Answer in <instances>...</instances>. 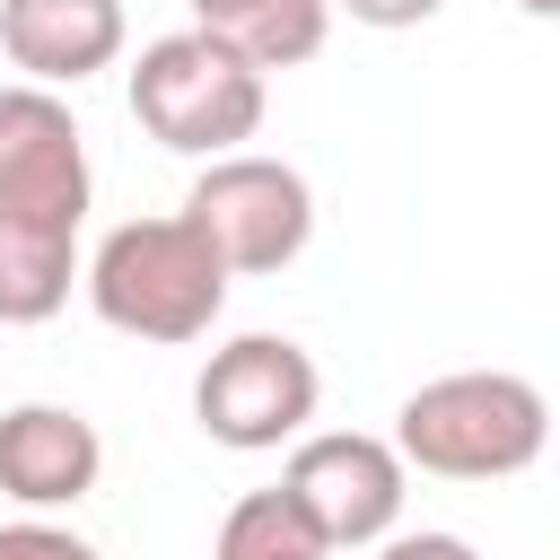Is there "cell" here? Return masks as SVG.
Listing matches in <instances>:
<instances>
[{
	"mask_svg": "<svg viewBox=\"0 0 560 560\" xmlns=\"http://www.w3.org/2000/svg\"><path fill=\"white\" fill-rule=\"evenodd\" d=\"M542 438H551V402L516 368L429 376L394 411V455L411 472H438V481H508L542 455Z\"/></svg>",
	"mask_w": 560,
	"mask_h": 560,
	"instance_id": "1",
	"label": "cell"
},
{
	"mask_svg": "<svg viewBox=\"0 0 560 560\" xmlns=\"http://www.w3.org/2000/svg\"><path fill=\"white\" fill-rule=\"evenodd\" d=\"M88 298L131 341H201L228 306V262L210 254V236L184 210L175 219H122L88 262Z\"/></svg>",
	"mask_w": 560,
	"mask_h": 560,
	"instance_id": "2",
	"label": "cell"
},
{
	"mask_svg": "<svg viewBox=\"0 0 560 560\" xmlns=\"http://www.w3.org/2000/svg\"><path fill=\"white\" fill-rule=\"evenodd\" d=\"M131 122L175 158H228L262 131V70L210 44L201 26L158 35L131 61Z\"/></svg>",
	"mask_w": 560,
	"mask_h": 560,
	"instance_id": "3",
	"label": "cell"
},
{
	"mask_svg": "<svg viewBox=\"0 0 560 560\" xmlns=\"http://www.w3.org/2000/svg\"><path fill=\"white\" fill-rule=\"evenodd\" d=\"M184 219L210 236V254L236 271H289L315 236V192L289 158H262V149H228L201 166V184L184 192Z\"/></svg>",
	"mask_w": 560,
	"mask_h": 560,
	"instance_id": "4",
	"label": "cell"
},
{
	"mask_svg": "<svg viewBox=\"0 0 560 560\" xmlns=\"http://www.w3.org/2000/svg\"><path fill=\"white\" fill-rule=\"evenodd\" d=\"M315 394H324V376L289 332H236L192 376V420L236 455H271L315 420Z\"/></svg>",
	"mask_w": 560,
	"mask_h": 560,
	"instance_id": "5",
	"label": "cell"
},
{
	"mask_svg": "<svg viewBox=\"0 0 560 560\" xmlns=\"http://www.w3.org/2000/svg\"><path fill=\"white\" fill-rule=\"evenodd\" d=\"M402 481H411V464L394 455V438L324 429V438H298V455H289V472H280V499L306 516V534H315L324 551H368V542L394 534Z\"/></svg>",
	"mask_w": 560,
	"mask_h": 560,
	"instance_id": "6",
	"label": "cell"
},
{
	"mask_svg": "<svg viewBox=\"0 0 560 560\" xmlns=\"http://www.w3.org/2000/svg\"><path fill=\"white\" fill-rule=\"evenodd\" d=\"M0 210L9 219H88V140L52 88H0Z\"/></svg>",
	"mask_w": 560,
	"mask_h": 560,
	"instance_id": "7",
	"label": "cell"
},
{
	"mask_svg": "<svg viewBox=\"0 0 560 560\" xmlns=\"http://www.w3.org/2000/svg\"><path fill=\"white\" fill-rule=\"evenodd\" d=\"M96 472H105V438L70 402L0 411V499H18V508H79L96 490Z\"/></svg>",
	"mask_w": 560,
	"mask_h": 560,
	"instance_id": "8",
	"label": "cell"
},
{
	"mask_svg": "<svg viewBox=\"0 0 560 560\" xmlns=\"http://www.w3.org/2000/svg\"><path fill=\"white\" fill-rule=\"evenodd\" d=\"M122 35H131L122 0H0V52L35 88H79L114 70Z\"/></svg>",
	"mask_w": 560,
	"mask_h": 560,
	"instance_id": "9",
	"label": "cell"
},
{
	"mask_svg": "<svg viewBox=\"0 0 560 560\" xmlns=\"http://www.w3.org/2000/svg\"><path fill=\"white\" fill-rule=\"evenodd\" d=\"M184 9H192V26L210 44H228L254 70H298L332 35V9L324 0H184Z\"/></svg>",
	"mask_w": 560,
	"mask_h": 560,
	"instance_id": "10",
	"label": "cell"
},
{
	"mask_svg": "<svg viewBox=\"0 0 560 560\" xmlns=\"http://www.w3.org/2000/svg\"><path fill=\"white\" fill-rule=\"evenodd\" d=\"M70 271H79V228L52 219H9L0 210V324H44L70 306Z\"/></svg>",
	"mask_w": 560,
	"mask_h": 560,
	"instance_id": "11",
	"label": "cell"
},
{
	"mask_svg": "<svg viewBox=\"0 0 560 560\" xmlns=\"http://www.w3.org/2000/svg\"><path fill=\"white\" fill-rule=\"evenodd\" d=\"M210 560H332V551L306 534V516H298L280 490H245V499L219 516Z\"/></svg>",
	"mask_w": 560,
	"mask_h": 560,
	"instance_id": "12",
	"label": "cell"
},
{
	"mask_svg": "<svg viewBox=\"0 0 560 560\" xmlns=\"http://www.w3.org/2000/svg\"><path fill=\"white\" fill-rule=\"evenodd\" d=\"M0 560H96L70 525H44V516H18V525H0Z\"/></svg>",
	"mask_w": 560,
	"mask_h": 560,
	"instance_id": "13",
	"label": "cell"
},
{
	"mask_svg": "<svg viewBox=\"0 0 560 560\" xmlns=\"http://www.w3.org/2000/svg\"><path fill=\"white\" fill-rule=\"evenodd\" d=\"M324 9H350L359 26H385V35H394V26H420V18H438L446 0H324Z\"/></svg>",
	"mask_w": 560,
	"mask_h": 560,
	"instance_id": "14",
	"label": "cell"
},
{
	"mask_svg": "<svg viewBox=\"0 0 560 560\" xmlns=\"http://www.w3.org/2000/svg\"><path fill=\"white\" fill-rule=\"evenodd\" d=\"M376 560H481V551H472L464 534H394Z\"/></svg>",
	"mask_w": 560,
	"mask_h": 560,
	"instance_id": "15",
	"label": "cell"
},
{
	"mask_svg": "<svg viewBox=\"0 0 560 560\" xmlns=\"http://www.w3.org/2000/svg\"><path fill=\"white\" fill-rule=\"evenodd\" d=\"M516 9H525V18H560V0H516Z\"/></svg>",
	"mask_w": 560,
	"mask_h": 560,
	"instance_id": "16",
	"label": "cell"
}]
</instances>
